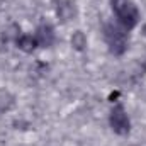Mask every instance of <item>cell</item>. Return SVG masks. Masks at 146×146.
I'll list each match as a JSON object with an SVG mask.
<instances>
[{
    "label": "cell",
    "instance_id": "1",
    "mask_svg": "<svg viewBox=\"0 0 146 146\" xmlns=\"http://www.w3.org/2000/svg\"><path fill=\"white\" fill-rule=\"evenodd\" d=\"M110 9L117 19V24H121L126 31H131L138 26L139 10L133 0H110Z\"/></svg>",
    "mask_w": 146,
    "mask_h": 146
},
{
    "label": "cell",
    "instance_id": "2",
    "mask_svg": "<svg viewBox=\"0 0 146 146\" xmlns=\"http://www.w3.org/2000/svg\"><path fill=\"white\" fill-rule=\"evenodd\" d=\"M104 31V39L109 46V51L115 56H121L127 49V31L121 24L107 22L102 27Z\"/></svg>",
    "mask_w": 146,
    "mask_h": 146
},
{
    "label": "cell",
    "instance_id": "3",
    "mask_svg": "<svg viewBox=\"0 0 146 146\" xmlns=\"http://www.w3.org/2000/svg\"><path fill=\"white\" fill-rule=\"evenodd\" d=\"M109 124H110V129L115 134H119V136L129 134V131H131V121H129L127 112H126L122 104H117V106L112 107V110H110V114H109Z\"/></svg>",
    "mask_w": 146,
    "mask_h": 146
},
{
    "label": "cell",
    "instance_id": "4",
    "mask_svg": "<svg viewBox=\"0 0 146 146\" xmlns=\"http://www.w3.org/2000/svg\"><path fill=\"white\" fill-rule=\"evenodd\" d=\"M54 9H56V17L63 24L72 21L76 15V7H75V2H72V0H58Z\"/></svg>",
    "mask_w": 146,
    "mask_h": 146
},
{
    "label": "cell",
    "instance_id": "5",
    "mask_svg": "<svg viewBox=\"0 0 146 146\" xmlns=\"http://www.w3.org/2000/svg\"><path fill=\"white\" fill-rule=\"evenodd\" d=\"M36 39H37V44L39 46H42V48H49V46H53V42H54V29H53V26L51 24H48V22H42V24H39L36 29Z\"/></svg>",
    "mask_w": 146,
    "mask_h": 146
},
{
    "label": "cell",
    "instance_id": "6",
    "mask_svg": "<svg viewBox=\"0 0 146 146\" xmlns=\"http://www.w3.org/2000/svg\"><path fill=\"white\" fill-rule=\"evenodd\" d=\"M15 44L24 53H33L37 46H39L36 36H33V34H19L17 39H15Z\"/></svg>",
    "mask_w": 146,
    "mask_h": 146
},
{
    "label": "cell",
    "instance_id": "7",
    "mask_svg": "<svg viewBox=\"0 0 146 146\" xmlns=\"http://www.w3.org/2000/svg\"><path fill=\"white\" fill-rule=\"evenodd\" d=\"M15 106V97L9 90H0V112H9Z\"/></svg>",
    "mask_w": 146,
    "mask_h": 146
},
{
    "label": "cell",
    "instance_id": "8",
    "mask_svg": "<svg viewBox=\"0 0 146 146\" xmlns=\"http://www.w3.org/2000/svg\"><path fill=\"white\" fill-rule=\"evenodd\" d=\"M70 42H72V48L75 51H85L87 49V36L82 31H75Z\"/></svg>",
    "mask_w": 146,
    "mask_h": 146
}]
</instances>
